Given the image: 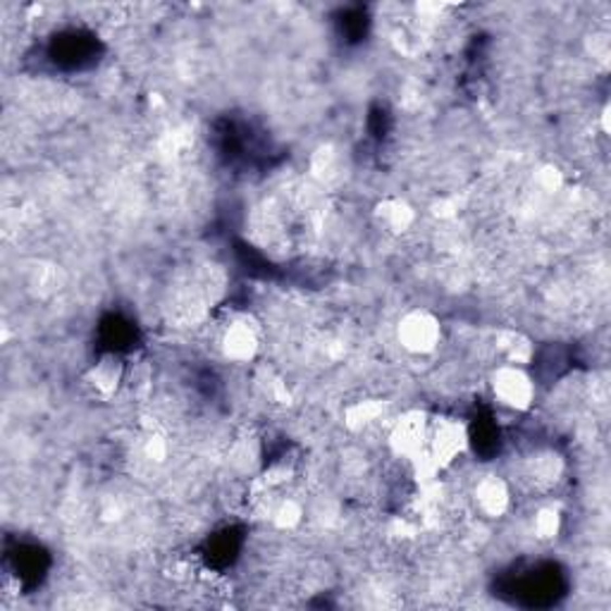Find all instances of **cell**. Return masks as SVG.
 Returning a JSON list of instances; mask_svg holds the SVG:
<instances>
[{"label": "cell", "mask_w": 611, "mask_h": 611, "mask_svg": "<svg viewBox=\"0 0 611 611\" xmlns=\"http://www.w3.org/2000/svg\"><path fill=\"white\" fill-rule=\"evenodd\" d=\"M469 447V433L457 418H435L428 423V442L423 461L433 469H447Z\"/></svg>", "instance_id": "obj_1"}, {"label": "cell", "mask_w": 611, "mask_h": 611, "mask_svg": "<svg viewBox=\"0 0 611 611\" xmlns=\"http://www.w3.org/2000/svg\"><path fill=\"white\" fill-rule=\"evenodd\" d=\"M489 385H493L495 399L501 406H507V409L523 411L533 404L535 382L521 366H513V364L499 366L493 373V382H489Z\"/></svg>", "instance_id": "obj_2"}, {"label": "cell", "mask_w": 611, "mask_h": 611, "mask_svg": "<svg viewBox=\"0 0 611 611\" xmlns=\"http://www.w3.org/2000/svg\"><path fill=\"white\" fill-rule=\"evenodd\" d=\"M428 418L418 411L404 413L397 423H394L390 433V445L399 454V457L409 461H423L425 442H428Z\"/></svg>", "instance_id": "obj_3"}, {"label": "cell", "mask_w": 611, "mask_h": 611, "mask_svg": "<svg viewBox=\"0 0 611 611\" xmlns=\"http://www.w3.org/2000/svg\"><path fill=\"white\" fill-rule=\"evenodd\" d=\"M442 340L440 322L425 314V310H413L399 322V342L404 349L413 354H428L433 352L437 342Z\"/></svg>", "instance_id": "obj_4"}, {"label": "cell", "mask_w": 611, "mask_h": 611, "mask_svg": "<svg viewBox=\"0 0 611 611\" xmlns=\"http://www.w3.org/2000/svg\"><path fill=\"white\" fill-rule=\"evenodd\" d=\"M507 487L501 481H495V478H489V481H483L475 489V505L481 507L483 513L487 517H497V513L505 511L507 507Z\"/></svg>", "instance_id": "obj_5"}]
</instances>
